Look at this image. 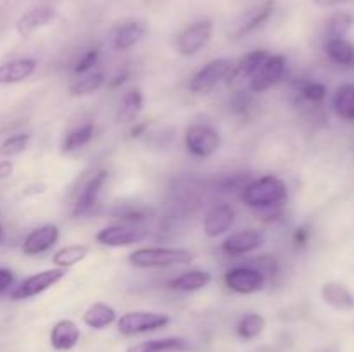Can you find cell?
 <instances>
[{
    "label": "cell",
    "mask_w": 354,
    "mask_h": 352,
    "mask_svg": "<svg viewBox=\"0 0 354 352\" xmlns=\"http://www.w3.org/2000/svg\"><path fill=\"white\" fill-rule=\"evenodd\" d=\"M55 17H57V10L54 6L40 3V6L31 7L26 12L21 14L19 19L16 21V31L23 38H28L41 28H47L48 24L54 23Z\"/></svg>",
    "instance_id": "cell-17"
},
{
    "label": "cell",
    "mask_w": 354,
    "mask_h": 352,
    "mask_svg": "<svg viewBox=\"0 0 354 352\" xmlns=\"http://www.w3.org/2000/svg\"><path fill=\"white\" fill-rule=\"evenodd\" d=\"M59 238H61V230L57 224H40L24 237L23 244H21V252L28 257H38V255H44L52 251L57 245Z\"/></svg>",
    "instance_id": "cell-15"
},
{
    "label": "cell",
    "mask_w": 354,
    "mask_h": 352,
    "mask_svg": "<svg viewBox=\"0 0 354 352\" xmlns=\"http://www.w3.org/2000/svg\"><path fill=\"white\" fill-rule=\"evenodd\" d=\"M270 52L265 50V48H256V50L248 52L244 54L242 57L234 59L232 62V68L230 72H228V78H227V85H237V83H244L251 79V76L254 75L256 71L259 69V66L265 62V59L268 57Z\"/></svg>",
    "instance_id": "cell-18"
},
{
    "label": "cell",
    "mask_w": 354,
    "mask_h": 352,
    "mask_svg": "<svg viewBox=\"0 0 354 352\" xmlns=\"http://www.w3.org/2000/svg\"><path fill=\"white\" fill-rule=\"evenodd\" d=\"M234 59L218 57L207 61L203 68L197 69L189 81V90L194 95H209L221 83L227 81Z\"/></svg>",
    "instance_id": "cell-6"
},
{
    "label": "cell",
    "mask_w": 354,
    "mask_h": 352,
    "mask_svg": "<svg viewBox=\"0 0 354 352\" xmlns=\"http://www.w3.org/2000/svg\"><path fill=\"white\" fill-rule=\"evenodd\" d=\"M235 219H237V211H235V207L232 204H213L203 217L204 235L207 238H211V240L223 237V235H228L232 226L235 224Z\"/></svg>",
    "instance_id": "cell-14"
},
{
    "label": "cell",
    "mask_w": 354,
    "mask_h": 352,
    "mask_svg": "<svg viewBox=\"0 0 354 352\" xmlns=\"http://www.w3.org/2000/svg\"><path fill=\"white\" fill-rule=\"evenodd\" d=\"M82 340V330L76 324V321L64 317V320L55 321L50 328L48 342L55 352H69L76 347Z\"/></svg>",
    "instance_id": "cell-19"
},
{
    "label": "cell",
    "mask_w": 354,
    "mask_h": 352,
    "mask_svg": "<svg viewBox=\"0 0 354 352\" xmlns=\"http://www.w3.org/2000/svg\"><path fill=\"white\" fill-rule=\"evenodd\" d=\"M287 76V57L283 54H270L265 59L258 71L248 81V88L254 95L270 92L286 79Z\"/></svg>",
    "instance_id": "cell-11"
},
{
    "label": "cell",
    "mask_w": 354,
    "mask_h": 352,
    "mask_svg": "<svg viewBox=\"0 0 354 352\" xmlns=\"http://www.w3.org/2000/svg\"><path fill=\"white\" fill-rule=\"evenodd\" d=\"M194 252L183 247H138L128 254V262L135 269H168L187 266L194 261Z\"/></svg>",
    "instance_id": "cell-2"
},
{
    "label": "cell",
    "mask_w": 354,
    "mask_h": 352,
    "mask_svg": "<svg viewBox=\"0 0 354 352\" xmlns=\"http://www.w3.org/2000/svg\"><path fill=\"white\" fill-rule=\"evenodd\" d=\"M66 275H68V271L61 268H48L33 273V275L23 278L17 285L10 289V300H28L41 295L44 292L50 290L52 286L61 283L66 278Z\"/></svg>",
    "instance_id": "cell-8"
},
{
    "label": "cell",
    "mask_w": 354,
    "mask_h": 352,
    "mask_svg": "<svg viewBox=\"0 0 354 352\" xmlns=\"http://www.w3.org/2000/svg\"><path fill=\"white\" fill-rule=\"evenodd\" d=\"M106 72L102 69H93L85 75L75 76L69 83L68 90L73 97H88L102 90L106 86Z\"/></svg>",
    "instance_id": "cell-26"
},
{
    "label": "cell",
    "mask_w": 354,
    "mask_h": 352,
    "mask_svg": "<svg viewBox=\"0 0 354 352\" xmlns=\"http://www.w3.org/2000/svg\"><path fill=\"white\" fill-rule=\"evenodd\" d=\"M83 324L90 330H106L113 326L118 321V313L111 304L107 302H93L83 313Z\"/></svg>",
    "instance_id": "cell-25"
},
{
    "label": "cell",
    "mask_w": 354,
    "mask_h": 352,
    "mask_svg": "<svg viewBox=\"0 0 354 352\" xmlns=\"http://www.w3.org/2000/svg\"><path fill=\"white\" fill-rule=\"evenodd\" d=\"M239 197L245 207L256 213V211L268 209V207L286 206L289 200V186L280 176L266 173L258 178L249 179Z\"/></svg>",
    "instance_id": "cell-1"
},
{
    "label": "cell",
    "mask_w": 354,
    "mask_h": 352,
    "mask_svg": "<svg viewBox=\"0 0 354 352\" xmlns=\"http://www.w3.org/2000/svg\"><path fill=\"white\" fill-rule=\"evenodd\" d=\"M320 295L332 309L341 311V313H349L354 309V293L344 283L335 282V280L325 282L320 289Z\"/></svg>",
    "instance_id": "cell-23"
},
{
    "label": "cell",
    "mask_w": 354,
    "mask_h": 352,
    "mask_svg": "<svg viewBox=\"0 0 354 352\" xmlns=\"http://www.w3.org/2000/svg\"><path fill=\"white\" fill-rule=\"evenodd\" d=\"M38 61L33 57H19L0 64V85H17L37 72Z\"/></svg>",
    "instance_id": "cell-21"
},
{
    "label": "cell",
    "mask_w": 354,
    "mask_h": 352,
    "mask_svg": "<svg viewBox=\"0 0 354 352\" xmlns=\"http://www.w3.org/2000/svg\"><path fill=\"white\" fill-rule=\"evenodd\" d=\"M45 192H47V185L41 182H33L23 188L24 197H37V195H41V193H45Z\"/></svg>",
    "instance_id": "cell-44"
},
{
    "label": "cell",
    "mask_w": 354,
    "mask_h": 352,
    "mask_svg": "<svg viewBox=\"0 0 354 352\" xmlns=\"http://www.w3.org/2000/svg\"><path fill=\"white\" fill-rule=\"evenodd\" d=\"M14 285H16V275H14L12 269L0 268V295L10 292Z\"/></svg>",
    "instance_id": "cell-41"
},
{
    "label": "cell",
    "mask_w": 354,
    "mask_h": 352,
    "mask_svg": "<svg viewBox=\"0 0 354 352\" xmlns=\"http://www.w3.org/2000/svg\"><path fill=\"white\" fill-rule=\"evenodd\" d=\"M90 252H92V248L85 244L64 245V247L57 248L52 254V264H54V268H61L68 271V269L75 268L80 262L85 261L90 255Z\"/></svg>",
    "instance_id": "cell-27"
},
{
    "label": "cell",
    "mask_w": 354,
    "mask_h": 352,
    "mask_svg": "<svg viewBox=\"0 0 354 352\" xmlns=\"http://www.w3.org/2000/svg\"><path fill=\"white\" fill-rule=\"evenodd\" d=\"M273 12H275V0H263L258 6L244 10V12L232 23L228 35H230L232 40H241V38L261 30V28L272 19Z\"/></svg>",
    "instance_id": "cell-13"
},
{
    "label": "cell",
    "mask_w": 354,
    "mask_h": 352,
    "mask_svg": "<svg viewBox=\"0 0 354 352\" xmlns=\"http://www.w3.org/2000/svg\"><path fill=\"white\" fill-rule=\"evenodd\" d=\"M214 35V23L209 17H203L187 24L175 38V48L182 57L190 59L199 55L209 45Z\"/></svg>",
    "instance_id": "cell-5"
},
{
    "label": "cell",
    "mask_w": 354,
    "mask_h": 352,
    "mask_svg": "<svg viewBox=\"0 0 354 352\" xmlns=\"http://www.w3.org/2000/svg\"><path fill=\"white\" fill-rule=\"evenodd\" d=\"M248 262L251 266H254L259 273H263V276L268 280V283L273 282V280L280 275V261L277 259V255L273 254L254 255V257L249 259Z\"/></svg>",
    "instance_id": "cell-37"
},
{
    "label": "cell",
    "mask_w": 354,
    "mask_h": 352,
    "mask_svg": "<svg viewBox=\"0 0 354 352\" xmlns=\"http://www.w3.org/2000/svg\"><path fill=\"white\" fill-rule=\"evenodd\" d=\"M315 3H317L318 7H332L335 6V3L342 2V0H313Z\"/></svg>",
    "instance_id": "cell-46"
},
{
    "label": "cell",
    "mask_w": 354,
    "mask_h": 352,
    "mask_svg": "<svg viewBox=\"0 0 354 352\" xmlns=\"http://www.w3.org/2000/svg\"><path fill=\"white\" fill-rule=\"evenodd\" d=\"M2 235H3V228H2V223H0V240H2Z\"/></svg>",
    "instance_id": "cell-47"
},
{
    "label": "cell",
    "mask_w": 354,
    "mask_h": 352,
    "mask_svg": "<svg viewBox=\"0 0 354 352\" xmlns=\"http://www.w3.org/2000/svg\"><path fill=\"white\" fill-rule=\"evenodd\" d=\"M266 328V320L259 313H245L235 324V333L241 340L251 342L261 337Z\"/></svg>",
    "instance_id": "cell-32"
},
{
    "label": "cell",
    "mask_w": 354,
    "mask_h": 352,
    "mask_svg": "<svg viewBox=\"0 0 354 352\" xmlns=\"http://www.w3.org/2000/svg\"><path fill=\"white\" fill-rule=\"evenodd\" d=\"M266 242H268L266 231L259 230V228H244V230L228 233L221 242L220 251L227 257L239 259L261 251Z\"/></svg>",
    "instance_id": "cell-9"
},
{
    "label": "cell",
    "mask_w": 354,
    "mask_h": 352,
    "mask_svg": "<svg viewBox=\"0 0 354 352\" xmlns=\"http://www.w3.org/2000/svg\"><path fill=\"white\" fill-rule=\"evenodd\" d=\"M114 223H127V224H138L144 226L147 219H151V209L145 206H138V204H128V206L116 207L113 213Z\"/></svg>",
    "instance_id": "cell-34"
},
{
    "label": "cell",
    "mask_w": 354,
    "mask_h": 352,
    "mask_svg": "<svg viewBox=\"0 0 354 352\" xmlns=\"http://www.w3.org/2000/svg\"><path fill=\"white\" fill-rule=\"evenodd\" d=\"M171 323V316L159 311H128L118 316L116 328L118 333L123 337H135V335L152 333L166 328Z\"/></svg>",
    "instance_id": "cell-4"
},
{
    "label": "cell",
    "mask_w": 354,
    "mask_h": 352,
    "mask_svg": "<svg viewBox=\"0 0 354 352\" xmlns=\"http://www.w3.org/2000/svg\"><path fill=\"white\" fill-rule=\"evenodd\" d=\"M151 238V231L145 226L127 223H111L100 228L95 235V242L102 247L121 248L140 245Z\"/></svg>",
    "instance_id": "cell-7"
},
{
    "label": "cell",
    "mask_w": 354,
    "mask_h": 352,
    "mask_svg": "<svg viewBox=\"0 0 354 352\" xmlns=\"http://www.w3.org/2000/svg\"><path fill=\"white\" fill-rule=\"evenodd\" d=\"M296 95L303 102L318 107L325 102V99L328 95V90L320 81H315V79H301L296 85Z\"/></svg>",
    "instance_id": "cell-33"
},
{
    "label": "cell",
    "mask_w": 354,
    "mask_h": 352,
    "mask_svg": "<svg viewBox=\"0 0 354 352\" xmlns=\"http://www.w3.org/2000/svg\"><path fill=\"white\" fill-rule=\"evenodd\" d=\"M107 179H109V171L106 168H100L83 182L71 206L73 217H83L95 209Z\"/></svg>",
    "instance_id": "cell-12"
},
{
    "label": "cell",
    "mask_w": 354,
    "mask_h": 352,
    "mask_svg": "<svg viewBox=\"0 0 354 352\" xmlns=\"http://www.w3.org/2000/svg\"><path fill=\"white\" fill-rule=\"evenodd\" d=\"M93 137H95V123H93V121H85V123L71 128V130L66 131V135L62 137L61 154L69 155L82 150L86 145H90Z\"/></svg>",
    "instance_id": "cell-24"
},
{
    "label": "cell",
    "mask_w": 354,
    "mask_h": 352,
    "mask_svg": "<svg viewBox=\"0 0 354 352\" xmlns=\"http://www.w3.org/2000/svg\"><path fill=\"white\" fill-rule=\"evenodd\" d=\"M223 283L230 292L239 295H252L263 292L268 285V280L249 262L230 266L223 275Z\"/></svg>",
    "instance_id": "cell-10"
},
{
    "label": "cell",
    "mask_w": 354,
    "mask_h": 352,
    "mask_svg": "<svg viewBox=\"0 0 354 352\" xmlns=\"http://www.w3.org/2000/svg\"><path fill=\"white\" fill-rule=\"evenodd\" d=\"M189 347V342L182 337H165L152 338V340L140 342V344L130 345L127 352H180Z\"/></svg>",
    "instance_id": "cell-30"
},
{
    "label": "cell",
    "mask_w": 354,
    "mask_h": 352,
    "mask_svg": "<svg viewBox=\"0 0 354 352\" xmlns=\"http://www.w3.org/2000/svg\"><path fill=\"white\" fill-rule=\"evenodd\" d=\"M211 282H213V275L207 269L194 268L169 278L166 282V289L180 293H194L207 289L211 285Z\"/></svg>",
    "instance_id": "cell-20"
},
{
    "label": "cell",
    "mask_w": 354,
    "mask_h": 352,
    "mask_svg": "<svg viewBox=\"0 0 354 352\" xmlns=\"http://www.w3.org/2000/svg\"><path fill=\"white\" fill-rule=\"evenodd\" d=\"M145 106V97L138 86H131L121 95L116 109V123L133 124L140 117Z\"/></svg>",
    "instance_id": "cell-22"
},
{
    "label": "cell",
    "mask_w": 354,
    "mask_h": 352,
    "mask_svg": "<svg viewBox=\"0 0 354 352\" xmlns=\"http://www.w3.org/2000/svg\"><path fill=\"white\" fill-rule=\"evenodd\" d=\"M249 179L248 175H223L214 179L213 188L220 193H241Z\"/></svg>",
    "instance_id": "cell-39"
},
{
    "label": "cell",
    "mask_w": 354,
    "mask_h": 352,
    "mask_svg": "<svg viewBox=\"0 0 354 352\" xmlns=\"http://www.w3.org/2000/svg\"><path fill=\"white\" fill-rule=\"evenodd\" d=\"M31 144V133L30 131H21V133H14L7 137L6 140L0 144V155L3 159L16 157V155L23 154Z\"/></svg>",
    "instance_id": "cell-36"
},
{
    "label": "cell",
    "mask_w": 354,
    "mask_h": 352,
    "mask_svg": "<svg viewBox=\"0 0 354 352\" xmlns=\"http://www.w3.org/2000/svg\"><path fill=\"white\" fill-rule=\"evenodd\" d=\"M223 144L220 130L209 123H192L183 133V147L192 157L209 159L216 154Z\"/></svg>",
    "instance_id": "cell-3"
},
{
    "label": "cell",
    "mask_w": 354,
    "mask_h": 352,
    "mask_svg": "<svg viewBox=\"0 0 354 352\" xmlns=\"http://www.w3.org/2000/svg\"><path fill=\"white\" fill-rule=\"evenodd\" d=\"M332 109L342 121H354V83H342L332 97Z\"/></svg>",
    "instance_id": "cell-31"
},
{
    "label": "cell",
    "mask_w": 354,
    "mask_h": 352,
    "mask_svg": "<svg viewBox=\"0 0 354 352\" xmlns=\"http://www.w3.org/2000/svg\"><path fill=\"white\" fill-rule=\"evenodd\" d=\"M258 104H256V95L248 88V86H242V88L234 90L228 97V110H230L232 116L239 117V119H248L251 117V114L254 113Z\"/></svg>",
    "instance_id": "cell-29"
},
{
    "label": "cell",
    "mask_w": 354,
    "mask_h": 352,
    "mask_svg": "<svg viewBox=\"0 0 354 352\" xmlns=\"http://www.w3.org/2000/svg\"><path fill=\"white\" fill-rule=\"evenodd\" d=\"M354 24V17L348 10H337V12L332 14L327 21V26H325V40L327 38H346V35L349 33V30Z\"/></svg>",
    "instance_id": "cell-35"
},
{
    "label": "cell",
    "mask_w": 354,
    "mask_h": 352,
    "mask_svg": "<svg viewBox=\"0 0 354 352\" xmlns=\"http://www.w3.org/2000/svg\"><path fill=\"white\" fill-rule=\"evenodd\" d=\"M128 78H130V69H128L127 66H123V68H118L111 76H107L106 86L109 90H116L120 88L121 85H124Z\"/></svg>",
    "instance_id": "cell-40"
},
{
    "label": "cell",
    "mask_w": 354,
    "mask_h": 352,
    "mask_svg": "<svg viewBox=\"0 0 354 352\" xmlns=\"http://www.w3.org/2000/svg\"><path fill=\"white\" fill-rule=\"evenodd\" d=\"M324 50L334 64L342 66V68L354 66V43L348 38H327L324 43Z\"/></svg>",
    "instance_id": "cell-28"
},
{
    "label": "cell",
    "mask_w": 354,
    "mask_h": 352,
    "mask_svg": "<svg viewBox=\"0 0 354 352\" xmlns=\"http://www.w3.org/2000/svg\"><path fill=\"white\" fill-rule=\"evenodd\" d=\"M100 52L99 47H90L76 59V62L73 64V76H80L85 75V72L93 71V69H99L100 64Z\"/></svg>",
    "instance_id": "cell-38"
},
{
    "label": "cell",
    "mask_w": 354,
    "mask_h": 352,
    "mask_svg": "<svg viewBox=\"0 0 354 352\" xmlns=\"http://www.w3.org/2000/svg\"><path fill=\"white\" fill-rule=\"evenodd\" d=\"M14 173V162L10 159H2L0 161V179L10 178Z\"/></svg>",
    "instance_id": "cell-45"
},
{
    "label": "cell",
    "mask_w": 354,
    "mask_h": 352,
    "mask_svg": "<svg viewBox=\"0 0 354 352\" xmlns=\"http://www.w3.org/2000/svg\"><path fill=\"white\" fill-rule=\"evenodd\" d=\"M145 35H147V26L142 21H123L111 30L109 47L116 52L131 50L144 40Z\"/></svg>",
    "instance_id": "cell-16"
},
{
    "label": "cell",
    "mask_w": 354,
    "mask_h": 352,
    "mask_svg": "<svg viewBox=\"0 0 354 352\" xmlns=\"http://www.w3.org/2000/svg\"><path fill=\"white\" fill-rule=\"evenodd\" d=\"M310 238H311V231H310V228L304 226V224L303 226L296 228V231H294V235H292V242L297 248L306 247V245L310 244Z\"/></svg>",
    "instance_id": "cell-42"
},
{
    "label": "cell",
    "mask_w": 354,
    "mask_h": 352,
    "mask_svg": "<svg viewBox=\"0 0 354 352\" xmlns=\"http://www.w3.org/2000/svg\"><path fill=\"white\" fill-rule=\"evenodd\" d=\"M149 130H151V123H149V121H135L130 128V138H133V140L145 138Z\"/></svg>",
    "instance_id": "cell-43"
}]
</instances>
